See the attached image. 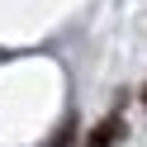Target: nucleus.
Returning a JSON list of instances; mask_svg holds the SVG:
<instances>
[{
  "mask_svg": "<svg viewBox=\"0 0 147 147\" xmlns=\"http://www.w3.org/2000/svg\"><path fill=\"white\" fill-rule=\"evenodd\" d=\"M71 138H76V119L67 114V119H62V123H57V133L48 138V147H71Z\"/></svg>",
  "mask_w": 147,
  "mask_h": 147,
  "instance_id": "2",
  "label": "nucleus"
},
{
  "mask_svg": "<svg viewBox=\"0 0 147 147\" xmlns=\"http://www.w3.org/2000/svg\"><path fill=\"white\" fill-rule=\"evenodd\" d=\"M142 105H147V86H142Z\"/></svg>",
  "mask_w": 147,
  "mask_h": 147,
  "instance_id": "3",
  "label": "nucleus"
},
{
  "mask_svg": "<svg viewBox=\"0 0 147 147\" xmlns=\"http://www.w3.org/2000/svg\"><path fill=\"white\" fill-rule=\"evenodd\" d=\"M119 138H123V119H119V114H105V119L86 133V147H114Z\"/></svg>",
  "mask_w": 147,
  "mask_h": 147,
  "instance_id": "1",
  "label": "nucleus"
}]
</instances>
